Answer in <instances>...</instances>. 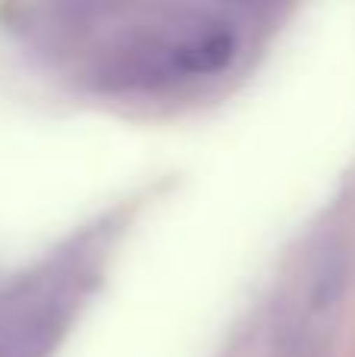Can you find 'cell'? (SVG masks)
<instances>
[]
</instances>
